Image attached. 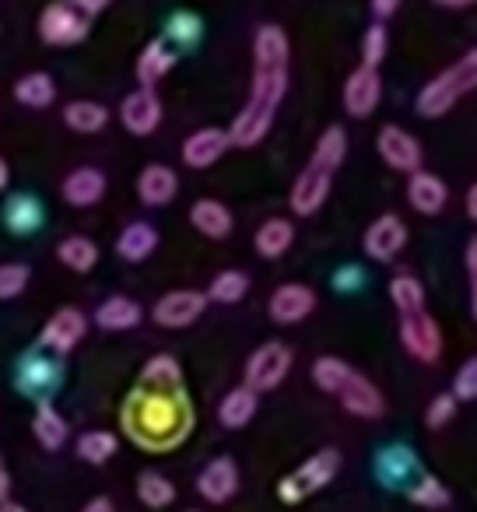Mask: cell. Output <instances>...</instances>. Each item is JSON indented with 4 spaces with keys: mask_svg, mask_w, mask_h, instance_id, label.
<instances>
[{
    "mask_svg": "<svg viewBox=\"0 0 477 512\" xmlns=\"http://www.w3.org/2000/svg\"><path fill=\"white\" fill-rule=\"evenodd\" d=\"M120 421L127 439L148 453H169L190 439L193 404L186 397V379L176 358L155 355L144 362L137 386L123 400Z\"/></svg>",
    "mask_w": 477,
    "mask_h": 512,
    "instance_id": "1",
    "label": "cell"
},
{
    "mask_svg": "<svg viewBox=\"0 0 477 512\" xmlns=\"http://www.w3.org/2000/svg\"><path fill=\"white\" fill-rule=\"evenodd\" d=\"M288 60H292V46H288L285 32L278 25H260L257 39H253L250 99L228 130L235 148H257L271 134L278 106L288 92Z\"/></svg>",
    "mask_w": 477,
    "mask_h": 512,
    "instance_id": "2",
    "label": "cell"
},
{
    "mask_svg": "<svg viewBox=\"0 0 477 512\" xmlns=\"http://www.w3.org/2000/svg\"><path fill=\"white\" fill-rule=\"evenodd\" d=\"M344 155H348V134H344L341 127H327L320 134V141H316L306 169L299 172V179H295V186H292L288 204H292L295 214L309 218V214H316L327 204L330 186H334V176H337V169H341Z\"/></svg>",
    "mask_w": 477,
    "mask_h": 512,
    "instance_id": "3",
    "label": "cell"
},
{
    "mask_svg": "<svg viewBox=\"0 0 477 512\" xmlns=\"http://www.w3.org/2000/svg\"><path fill=\"white\" fill-rule=\"evenodd\" d=\"M313 383L320 386L323 393L337 400L348 414L365 421H376L383 418L386 411V397L379 393V386L372 379H365L358 369H351L348 362L334 355H323L313 362Z\"/></svg>",
    "mask_w": 477,
    "mask_h": 512,
    "instance_id": "4",
    "label": "cell"
},
{
    "mask_svg": "<svg viewBox=\"0 0 477 512\" xmlns=\"http://www.w3.org/2000/svg\"><path fill=\"white\" fill-rule=\"evenodd\" d=\"M470 92H477V50L463 53L456 64H449L442 74H435L414 99V109L425 120H439L449 109H456Z\"/></svg>",
    "mask_w": 477,
    "mask_h": 512,
    "instance_id": "5",
    "label": "cell"
},
{
    "mask_svg": "<svg viewBox=\"0 0 477 512\" xmlns=\"http://www.w3.org/2000/svg\"><path fill=\"white\" fill-rule=\"evenodd\" d=\"M337 470H341V453H337V449H320V453L309 456L302 467H295L288 477H281L278 498L285 505L306 502L309 495H316V491H323L330 481H334Z\"/></svg>",
    "mask_w": 477,
    "mask_h": 512,
    "instance_id": "6",
    "label": "cell"
},
{
    "mask_svg": "<svg viewBox=\"0 0 477 512\" xmlns=\"http://www.w3.org/2000/svg\"><path fill=\"white\" fill-rule=\"evenodd\" d=\"M92 15L81 11L74 0H53L50 8L39 15V36L50 46H74L88 36Z\"/></svg>",
    "mask_w": 477,
    "mask_h": 512,
    "instance_id": "7",
    "label": "cell"
},
{
    "mask_svg": "<svg viewBox=\"0 0 477 512\" xmlns=\"http://www.w3.org/2000/svg\"><path fill=\"white\" fill-rule=\"evenodd\" d=\"M288 372H292V348L281 341H267L246 362V386L257 393L278 390L288 379Z\"/></svg>",
    "mask_w": 477,
    "mask_h": 512,
    "instance_id": "8",
    "label": "cell"
},
{
    "mask_svg": "<svg viewBox=\"0 0 477 512\" xmlns=\"http://www.w3.org/2000/svg\"><path fill=\"white\" fill-rule=\"evenodd\" d=\"M400 341L404 351L418 362L432 365L442 355V330L425 309H414V313H400Z\"/></svg>",
    "mask_w": 477,
    "mask_h": 512,
    "instance_id": "9",
    "label": "cell"
},
{
    "mask_svg": "<svg viewBox=\"0 0 477 512\" xmlns=\"http://www.w3.org/2000/svg\"><path fill=\"white\" fill-rule=\"evenodd\" d=\"M207 309V295L204 292H193V288H179V292H169L155 302L151 309V320L165 330H183L190 323H197Z\"/></svg>",
    "mask_w": 477,
    "mask_h": 512,
    "instance_id": "10",
    "label": "cell"
},
{
    "mask_svg": "<svg viewBox=\"0 0 477 512\" xmlns=\"http://www.w3.org/2000/svg\"><path fill=\"white\" fill-rule=\"evenodd\" d=\"M376 148H379V158H383V162L390 165L393 172H407V176H414V172L421 169V144H418V137L407 134V130L397 127V123H386V127L379 130Z\"/></svg>",
    "mask_w": 477,
    "mask_h": 512,
    "instance_id": "11",
    "label": "cell"
},
{
    "mask_svg": "<svg viewBox=\"0 0 477 512\" xmlns=\"http://www.w3.org/2000/svg\"><path fill=\"white\" fill-rule=\"evenodd\" d=\"M85 330H88L85 313L74 306H64L46 320L43 334H39V344H43L46 351H53V355H71L81 344V337H85Z\"/></svg>",
    "mask_w": 477,
    "mask_h": 512,
    "instance_id": "12",
    "label": "cell"
},
{
    "mask_svg": "<svg viewBox=\"0 0 477 512\" xmlns=\"http://www.w3.org/2000/svg\"><path fill=\"white\" fill-rule=\"evenodd\" d=\"M379 102H383V78H379L376 67L362 64L358 71H351L348 81H344V109H348V116L365 120V116L376 113Z\"/></svg>",
    "mask_w": 477,
    "mask_h": 512,
    "instance_id": "13",
    "label": "cell"
},
{
    "mask_svg": "<svg viewBox=\"0 0 477 512\" xmlns=\"http://www.w3.org/2000/svg\"><path fill=\"white\" fill-rule=\"evenodd\" d=\"M362 246H365V256H369V260H376V264H390L393 256L407 246L404 218H397V214H379V218L365 228Z\"/></svg>",
    "mask_w": 477,
    "mask_h": 512,
    "instance_id": "14",
    "label": "cell"
},
{
    "mask_svg": "<svg viewBox=\"0 0 477 512\" xmlns=\"http://www.w3.org/2000/svg\"><path fill=\"white\" fill-rule=\"evenodd\" d=\"M120 123L137 137H148L162 123V99L155 95V88H137L123 99L120 106Z\"/></svg>",
    "mask_w": 477,
    "mask_h": 512,
    "instance_id": "15",
    "label": "cell"
},
{
    "mask_svg": "<svg viewBox=\"0 0 477 512\" xmlns=\"http://www.w3.org/2000/svg\"><path fill=\"white\" fill-rule=\"evenodd\" d=\"M267 309H271L274 323L295 327V323H302L316 309V292L309 285H299V281H288V285H281L278 292L271 295Z\"/></svg>",
    "mask_w": 477,
    "mask_h": 512,
    "instance_id": "16",
    "label": "cell"
},
{
    "mask_svg": "<svg viewBox=\"0 0 477 512\" xmlns=\"http://www.w3.org/2000/svg\"><path fill=\"white\" fill-rule=\"evenodd\" d=\"M232 148V134L221 127H200L183 141V162L190 169H211L214 162H221V155Z\"/></svg>",
    "mask_w": 477,
    "mask_h": 512,
    "instance_id": "17",
    "label": "cell"
},
{
    "mask_svg": "<svg viewBox=\"0 0 477 512\" xmlns=\"http://www.w3.org/2000/svg\"><path fill=\"white\" fill-rule=\"evenodd\" d=\"M197 491L200 498H207L211 505H221L239 491V467L232 456H218L197 474Z\"/></svg>",
    "mask_w": 477,
    "mask_h": 512,
    "instance_id": "18",
    "label": "cell"
},
{
    "mask_svg": "<svg viewBox=\"0 0 477 512\" xmlns=\"http://www.w3.org/2000/svg\"><path fill=\"white\" fill-rule=\"evenodd\" d=\"M176 193H179V176L169 165L151 162V165H144V172L137 176V197H141V204L165 207L176 200Z\"/></svg>",
    "mask_w": 477,
    "mask_h": 512,
    "instance_id": "19",
    "label": "cell"
},
{
    "mask_svg": "<svg viewBox=\"0 0 477 512\" xmlns=\"http://www.w3.org/2000/svg\"><path fill=\"white\" fill-rule=\"evenodd\" d=\"M418 456L414 453H407L404 446H390V449H383L379 453V460H376V474H379V481L386 484V488H400V491H407L414 481H418Z\"/></svg>",
    "mask_w": 477,
    "mask_h": 512,
    "instance_id": "20",
    "label": "cell"
},
{
    "mask_svg": "<svg viewBox=\"0 0 477 512\" xmlns=\"http://www.w3.org/2000/svg\"><path fill=\"white\" fill-rule=\"evenodd\" d=\"M446 200H449V186L439 176H432V172L418 169L407 179V204L418 214H442L446 211Z\"/></svg>",
    "mask_w": 477,
    "mask_h": 512,
    "instance_id": "21",
    "label": "cell"
},
{
    "mask_svg": "<svg viewBox=\"0 0 477 512\" xmlns=\"http://www.w3.org/2000/svg\"><path fill=\"white\" fill-rule=\"evenodd\" d=\"M60 193H64V200L71 207H95L106 197V176L99 169H92V165H81L64 179Z\"/></svg>",
    "mask_w": 477,
    "mask_h": 512,
    "instance_id": "22",
    "label": "cell"
},
{
    "mask_svg": "<svg viewBox=\"0 0 477 512\" xmlns=\"http://www.w3.org/2000/svg\"><path fill=\"white\" fill-rule=\"evenodd\" d=\"M190 225L197 228L200 235H207V239H228L232 235V211H228L221 200H197V204L190 207Z\"/></svg>",
    "mask_w": 477,
    "mask_h": 512,
    "instance_id": "23",
    "label": "cell"
},
{
    "mask_svg": "<svg viewBox=\"0 0 477 512\" xmlns=\"http://www.w3.org/2000/svg\"><path fill=\"white\" fill-rule=\"evenodd\" d=\"M257 404H260V393L250 390V386H235V390H228L225 397H221L218 404V421L225 428H246L253 421V414H257Z\"/></svg>",
    "mask_w": 477,
    "mask_h": 512,
    "instance_id": "24",
    "label": "cell"
},
{
    "mask_svg": "<svg viewBox=\"0 0 477 512\" xmlns=\"http://www.w3.org/2000/svg\"><path fill=\"white\" fill-rule=\"evenodd\" d=\"M172 67H176V50L165 39H155L137 57V81H141V88H155Z\"/></svg>",
    "mask_w": 477,
    "mask_h": 512,
    "instance_id": "25",
    "label": "cell"
},
{
    "mask_svg": "<svg viewBox=\"0 0 477 512\" xmlns=\"http://www.w3.org/2000/svg\"><path fill=\"white\" fill-rule=\"evenodd\" d=\"M155 249H158V232L148 221H130L120 232V239H116V253H120L127 264H141Z\"/></svg>",
    "mask_w": 477,
    "mask_h": 512,
    "instance_id": "26",
    "label": "cell"
},
{
    "mask_svg": "<svg viewBox=\"0 0 477 512\" xmlns=\"http://www.w3.org/2000/svg\"><path fill=\"white\" fill-rule=\"evenodd\" d=\"M32 435H36V442L46 449V453H57V449L67 442V421L50 400H39L36 418H32Z\"/></svg>",
    "mask_w": 477,
    "mask_h": 512,
    "instance_id": "27",
    "label": "cell"
},
{
    "mask_svg": "<svg viewBox=\"0 0 477 512\" xmlns=\"http://www.w3.org/2000/svg\"><path fill=\"white\" fill-rule=\"evenodd\" d=\"M295 242V225L288 218H267L264 225L257 228V239H253V246H257V253L264 256V260H278V256H285L288 249H292Z\"/></svg>",
    "mask_w": 477,
    "mask_h": 512,
    "instance_id": "28",
    "label": "cell"
},
{
    "mask_svg": "<svg viewBox=\"0 0 477 512\" xmlns=\"http://www.w3.org/2000/svg\"><path fill=\"white\" fill-rule=\"evenodd\" d=\"M141 316L144 309L134 299H127V295H113V299H106L95 309V323L102 330H134L141 323Z\"/></svg>",
    "mask_w": 477,
    "mask_h": 512,
    "instance_id": "29",
    "label": "cell"
},
{
    "mask_svg": "<svg viewBox=\"0 0 477 512\" xmlns=\"http://www.w3.org/2000/svg\"><path fill=\"white\" fill-rule=\"evenodd\" d=\"M64 123L74 130V134H99V130L109 123V109L92 99H74L64 106Z\"/></svg>",
    "mask_w": 477,
    "mask_h": 512,
    "instance_id": "30",
    "label": "cell"
},
{
    "mask_svg": "<svg viewBox=\"0 0 477 512\" xmlns=\"http://www.w3.org/2000/svg\"><path fill=\"white\" fill-rule=\"evenodd\" d=\"M18 383H22V390L25 393H36V397H50V390L60 383V369L53 362H46V358H39V355H32V358H25V365H22V376H18Z\"/></svg>",
    "mask_w": 477,
    "mask_h": 512,
    "instance_id": "31",
    "label": "cell"
},
{
    "mask_svg": "<svg viewBox=\"0 0 477 512\" xmlns=\"http://www.w3.org/2000/svg\"><path fill=\"white\" fill-rule=\"evenodd\" d=\"M57 256L64 267H71V271H78V274H88L99 264V246H95L88 235H67L57 246Z\"/></svg>",
    "mask_w": 477,
    "mask_h": 512,
    "instance_id": "32",
    "label": "cell"
},
{
    "mask_svg": "<svg viewBox=\"0 0 477 512\" xmlns=\"http://www.w3.org/2000/svg\"><path fill=\"white\" fill-rule=\"evenodd\" d=\"M15 99L29 109H46V106H53V99H57V85H53L50 74L32 71V74H25V78H18Z\"/></svg>",
    "mask_w": 477,
    "mask_h": 512,
    "instance_id": "33",
    "label": "cell"
},
{
    "mask_svg": "<svg viewBox=\"0 0 477 512\" xmlns=\"http://www.w3.org/2000/svg\"><path fill=\"white\" fill-rule=\"evenodd\" d=\"M137 498L155 512L169 509V505L176 502V484L165 474H158V470H144V474L137 477Z\"/></svg>",
    "mask_w": 477,
    "mask_h": 512,
    "instance_id": "34",
    "label": "cell"
},
{
    "mask_svg": "<svg viewBox=\"0 0 477 512\" xmlns=\"http://www.w3.org/2000/svg\"><path fill=\"white\" fill-rule=\"evenodd\" d=\"M116 446H120V442H116L113 432H106V428H92V432H85L78 439V456L85 463H95V467H99V463L113 460Z\"/></svg>",
    "mask_w": 477,
    "mask_h": 512,
    "instance_id": "35",
    "label": "cell"
},
{
    "mask_svg": "<svg viewBox=\"0 0 477 512\" xmlns=\"http://www.w3.org/2000/svg\"><path fill=\"white\" fill-rule=\"evenodd\" d=\"M246 292H250V278L243 271H221L207 288V299L221 302V306H235L246 299Z\"/></svg>",
    "mask_w": 477,
    "mask_h": 512,
    "instance_id": "36",
    "label": "cell"
},
{
    "mask_svg": "<svg viewBox=\"0 0 477 512\" xmlns=\"http://www.w3.org/2000/svg\"><path fill=\"white\" fill-rule=\"evenodd\" d=\"M4 221H8V228L15 235H29L39 228L43 211H39V204L32 197H15V200H8V207H4Z\"/></svg>",
    "mask_w": 477,
    "mask_h": 512,
    "instance_id": "37",
    "label": "cell"
},
{
    "mask_svg": "<svg viewBox=\"0 0 477 512\" xmlns=\"http://www.w3.org/2000/svg\"><path fill=\"white\" fill-rule=\"evenodd\" d=\"M404 495L411 498L418 509H446V505H449L446 484H442L439 477H432V474H421L418 481H414L411 488L404 491Z\"/></svg>",
    "mask_w": 477,
    "mask_h": 512,
    "instance_id": "38",
    "label": "cell"
},
{
    "mask_svg": "<svg viewBox=\"0 0 477 512\" xmlns=\"http://www.w3.org/2000/svg\"><path fill=\"white\" fill-rule=\"evenodd\" d=\"M390 299L397 313H414V309H425V288L414 274H397L390 281Z\"/></svg>",
    "mask_w": 477,
    "mask_h": 512,
    "instance_id": "39",
    "label": "cell"
},
{
    "mask_svg": "<svg viewBox=\"0 0 477 512\" xmlns=\"http://www.w3.org/2000/svg\"><path fill=\"white\" fill-rule=\"evenodd\" d=\"M386 53H390V36H386V29L376 22L362 39V64L376 67V71H379V64L386 60Z\"/></svg>",
    "mask_w": 477,
    "mask_h": 512,
    "instance_id": "40",
    "label": "cell"
},
{
    "mask_svg": "<svg viewBox=\"0 0 477 512\" xmlns=\"http://www.w3.org/2000/svg\"><path fill=\"white\" fill-rule=\"evenodd\" d=\"M25 288H29V267L25 264L0 267V299H18Z\"/></svg>",
    "mask_w": 477,
    "mask_h": 512,
    "instance_id": "41",
    "label": "cell"
},
{
    "mask_svg": "<svg viewBox=\"0 0 477 512\" xmlns=\"http://www.w3.org/2000/svg\"><path fill=\"white\" fill-rule=\"evenodd\" d=\"M453 393L456 400H477V355L474 358H467V362L456 369V376H453Z\"/></svg>",
    "mask_w": 477,
    "mask_h": 512,
    "instance_id": "42",
    "label": "cell"
},
{
    "mask_svg": "<svg viewBox=\"0 0 477 512\" xmlns=\"http://www.w3.org/2000/svg\"><path fill=\"white\" fill-rule=\"evenodd\" d=\"M456 404L460 400L453 397V393H439V397L428 404V411H425V425L428 428H442V425H449L453 421V414H456Z\"/></svg>",
    "mask_w": 477,
    "mask_h": 512,
    "instance_id": "43",
    "label": "cell"
},
{
    "mask_svg": "<svg viewBox=\"0 0 477 512\" xmlns=\"http://www.w3.org/2000/svg\"><path fill=\"white\" fill-rule=\"evenodd\" d=\"M169 36L176 39L179 46H193L200 39V22L193 15H176L169 22Z\"/></svg>",
    "mask_w": 477,
    "mask_h": 512,
    "instance_id": "44",
    "label": "cell"
},
{
    "mask_svg": "<svg viewBox=\"0 0 477 512\" xmlns=\"http://www.w3.org/2000/svg\"><path fill=\"white\" fill-rule=\"evenodd\" d=\"M467 274H470V309H474V323H477V235L467 242Z\"/></svg>",
    "mask_w": 477,
    "mask_h": 512,
    "instance_id": "45",
    "label": "cell"
},
{
    "mask_svg": "<svg viewBox=\"0 0 477 512\" xmlns=\"http://www.w3.org/2000/svg\"><path fill=\"white\" fill-rule=\"evenodd\" d=\"M400 11V0H372V15L379 18V22H386V18H393Z\"/></svg>",
    "mask_w": 477,
    "mask_h": 512,
    "instance_id": "46",
    "label": "cell"
},
{
    "mask_svg": "<svg viewBox=\"0 0 477 512\" xmlns=\"http://www.w3.org/2000/svg\"><path fill=\"white\" fill-rule=\"evenodd\" d=\"M74 4H78L81 11H88V15H99V11H106L109 4H113V0H74Z\"/></svg>",
    "mask_w": 477,
    "mask_h": 512,
    "instance_id": "47",
    "label": "cell"
},
{
    "mask_svg": "<svg viewBox=\"0 0 477 512\" xmlns=\"http://www.w3.org/2000/svg\"><path fill=\"white\" fill-rule=\"evenodd\" d=\"M8 491H11V470L8 463L0 460V502H8Z\"/></svg>",
    "mask_w": 477,
    "mask_h": 512,
    "instance_id": "48",
    "label": "cell"
},
{
    "mask_svg": "<svg viewBox=\"0 0 477 512\" xmlns=\"http://www.w3.org/2000/svg\"><path fill=\"white\" fill-rule=\"evenodd\" d=\"M81 512H116V509H113V502H109L106 495H99V498H92V502H88Z\"/></svg>",
    "mask_w": 477,
    "mask_h": 512,
    "instance_id": "49",
    "label": "cell"
},
{
    "mask_svg": "<svg viewBox=\"0 0 477 512\" xmlns=\"http://www.w3.org/2000/svg\"><path fill=\"white\" fill-rule=\"evenodd\" d=\"M467 214H470V221H477V183L467 190Z\"/></svg>",
    "mask_w": 477,
    "mask_h": 512,
    "instance_id": "50",
    "label": "cell"
},
{
    "mask_svg": "<svg viewBox=\"0 0 477 512\" xmlns=\"http://www.w3.org/2000/svg\"><path fill=\"white\" fill-rule=\"evenodd\" d=\"M439 8H449V11H460V8H470V4H477V0H435Z\"/></svg>",
    "mask_w": 477,
    "mask_h": 512,
    "instance_id": "51",
    "label": "cell"
},
{
    "mask_svg": "<svg viewBox=\"0 0 477 512\" xmlns=\"http://www.w3.org/2000/svg\"><path fill=\"white\" fill-rule=\"evenodd\" d=\"M8 179H11V169H8V162H4V158H0V190H4V186H8Z\"/></svg>",
    "mask_w": 477,
    "mask_h": 512,
    "instance_id": "52",
    "label": "cell"
},
{
    "mask_svg": "<svg viewBox=\"0 0 477 512\" xmlns=\"http://www.w3.org/2000/svg\"><path fill=\"white\" fill-rule=\"evenodd\" d=\"M0 512H29V509H25V505H18V502H11V498H8V502H0Z\"/></svg>",
    "mask_w": 477,
    "mask_h": 512,
    "instance_id": "53",
    "label": "cell"
}]
</instances>
